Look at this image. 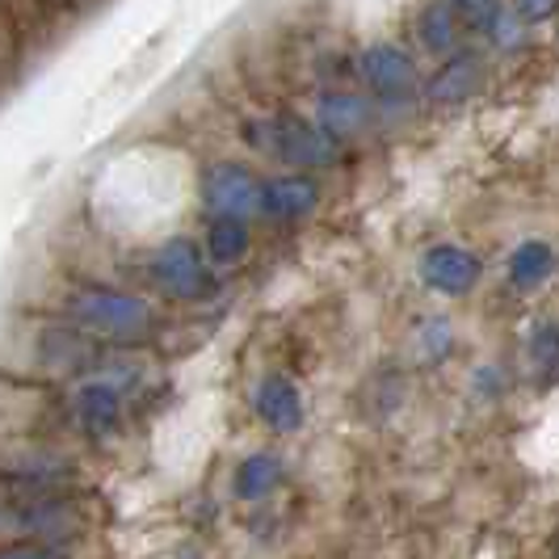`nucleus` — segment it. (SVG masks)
Segmentation results:
<instances>
[{
	"label": "nucleus",
	"mask_w": 559,
	"mask_h": 559,
	"mask_svg": "<svg viewBox=\"0 0 559 559\" xmlns=\"http://www.w3.org/2000/svg\"><path fill=\"white\" fill-rule=\"evenodd\" d=\"M22 311L34 316H59L68 324L84 329L88 336L118 345V349H147L156 345V336L165 333L160 311L152 308L143 295L122 290V286H81V282H59L51 278L29 295Z\"/></svg>",
	"instance_id": "2"
},
{
	"label": "nucleus",
	"mask_w": 559,
	"mask_h": 559,
	"mask_svg": "<svg viewBox=\"0 0 559 559\" xmlns=\"http://www.w3.org/2000/svg\"><path fill=\"white\" fill-rule=\"evenodd\" d=\"M450 349H454V329H450L447 320H425L417 333H413V354H417V362H447Z\"/></svg>",
	"instance_id": "20"
},
{
	"label": "nucleus",
	"mask_w": 559,
	"mask_h": 559,
	"mask_svg": "<svg viewBox=\"0 0 559 559\" xmlns=\"http://www.w3.org/2000/svg\"><path fill=\"white\" fill-rule=\"evenodd\" d=\"M0 433L81 442L72 413L63 404V388H56V383H22V379H0Z\"/></svg>",
	"instance_id": "4"
},
{
	"label": "nucleus",
	"mask_w": 559,
	"mask_h": 559,
	"mask_svg": "<svg viewBox=\"0 0 559 559\" xmlns=\"http://www.w3.org/2000/svg\"><path fill=\"white\" fill-rule=\"evenodd\" d=\"M320 202V186L304 177V173H290V177H274V181H261V211L274 219V224H299L308 219Z\"/></svg>",
	"instance_id": "12"
},
{
	"label": "nucleus",
	"mask_w": 559,
	"mask_h": 559,
	"mask_svg": "<svg viewBox=\"0 0 559 559\" xmlns=\"http://www.w3.org/2000/svg\"><path fill=\"white\" fill-rule=\"evenodd\" d=\"M198 194H202V206L211 211V219L215 215L249 219L252 211H261V177L240 160H215L202 168Z\"/></svg>",
	"instance_id": "8"
},
{
	"label": "nucleus",
	"mask_w": 559,
	"mask_h": 559,
	"mask_svg": "<svg viewBox=\"0 0 559 559\" xmlns=\"http://www.w3.org/2000/svg\"><path fill=\"white\" fill-rule=\"evenodd\" d=\"M479 88V59L476 56H454L429 81V102L433 106H454V102H467Z\"/></svg>",
	"instance_id": "16"
},
{
	"label": "nucleus",
	"mask_w": 559,
	"mask_h": 559,
	"mask_svg": "<svg viewBox=\"0 0 559 559\" xmlns=\"http://www.w3.org/2000/svg\"><path fill=\"white\" fill-rule=\"evenodd\" d=\"M252 408H257V417L265 420L274 433H299V429H304V420H308V408H304V392H299V383H295L290 374H282V370H270V374L257 383V392H252Z\"/></svg>",
	"instance_id": "11"
},
{
	"label": "nucleus",
	"mask_w": 559,
	"mask_h": 559,
	"mask_svg": "<svg viewBox=\"0 0 559 559\" xmlns=\"http://www.w3.org/2000/svg\"><path fill=\"white\" fill-rule=\"evenodd\" d=\"M420 43H425V51H433V56H447L454 51V43H459V13L450 9V0H433L425 13H420Z\"/></svg>",
	"instance_id": "18"
},
{
	"label": "nucleus",
	"mask_w": 559,
	"mask_h": 559,
	"mask_svg": "<svg viewBox=\"0 0 559 559\" xmlns=\"http://www.w3.org/2000/svg\"><path fill=\"white\" fill-rule=\"evenodd\" d=\"M556 274V249L547 240H526L509 252V265H504V278L513 290H526L534 295L543 282Z\"/></svg>",
	"instance_id": "14"
},
{
	"label": "nucleus",
	"mask_w": 559,
	"mask_h": 559,
	"mask_svg": "<svg viewBox=\"0 0 559 559\" xmlns=\"http://www.w3.org/2000/svg\"><path fill=\"white\" fill-rule=\"evenodd\" d=\"M13 59H17V34L9 26V17L0 13V68H9Z\"/></svg>",
	"instance_id": "25"
},
{
	"label": "nucleus",
	"mask_w": 559,
	"mask_h": 559,
	"mask_svg": "<svg viewBox=\"0 0 559 559\" xmlns=\"http://www.w3.org/2000/svg\"><path fill=\"white\" fill-rule=\"evenodd\" d=\"M110 526V501L93 484H9L0 479V547L4 543H76Z\"/></svg>",
	"instance_id": "1"
},
{
	"label": "nucleus",
	"mask_w": 559,
	"mask_h": 559,
	"mask_svg": "<svg viewBox=\"0 0 559 559\" xmlns=\"http://www.w3.org/2000/svg\"><path fill=\"white\" fill-rule=\"evenodd\" d=\"M450 9H454L459 17H467V22L479 29H488L497 17H501V4H497V0H450Z\"/></svg>",
	"instance_id": "22"
},
{
	"label": "nucleus",
	"mask_w": 559,
	"mask_h": 559,
	"mask_svg": "<svg viewBox=\"0 0 559 559\" xmlns=\"http://www.w3.org/2000/svg\"><path fill=\"white\" fill-rule=\"evenodd\" d=\"M531 366L543 374V383L556 379V366H559V333L551 320H543L538 329L531 333Z\"/></svg>",
	"instance_id": "21"
},
{
	"label": "nucleus",
	"mask_w": 559,
	"mask_h": 559,
	"mask_svg": "<svg viewBox=\"0 0 559 559\" xmlns=\"http://www.w3.org/2000/svg\"><path fill=\"white\" fill-rule=\"evenodd\" d=\"M362 81L370 84L374 97H388V102H400V97H413L417 93V63L404 56L392 43H374L362 51Z\"/></svg>",
	"instance_id": "10"
},
{
	"label": "nucleus",
	"mask_w": 559,
	"mask_h": 559,
	"mask_svg": "<svg viewBox=\"0 0 559 559\" xmlns=\"http://www.w3.org/2000/svg\"><path fill=\"white\" fill-rule=\"evenodd\" d=\"M152 286H160L165 295L181 299V304H206L215 295V282L206 274V261L190 236H173L160 249L143 261Z\"/></svg>",
	"instance_id": "6"
},
{
	"label": "nucleus",
	"mask_w": 559,
	"mask_h": 559,
	"mask_svg": "<svg viewBox=\"0 0 559 559\" xmlns=\"http://www.w3.org/2000/svg\"><path fill=\"white\" fill-rule=\"evenodd\" d=\"M252 249V236H249V224L245 219H231V215H215L211 224H206V252H211V261L215 265H240Z\"/></svg>",
	"instance_id": "15"
},
{
	"label": "nucleus",
	"mask_w": 559,
	"mask_h": 559,
	"mask_svg": "<svg viewBox=\"0 0 559 559\" xmlns=\"http://www.w3.org/2000/svg\"><path fill=\"white\" fill-rule=\"evenodd\" d=\"M68 413H72V425H76V433H81V442L88 450H102L122 438V417H127V408H122V388L114 383L110 374L84 379L81 388L72 392Z\"/></svg>",
	"instance_id": "7"
},
{
	"label": "nucleus",
	"mask_w": 559,
	"mask_h": 559,
	"mask_svg": "<svg viewBox=\"0 0 559 559\" xmlns=\"http://www.w3.org/2000/svg\"><path fill=\"white\" fill-rule=\"evenodd\" d=\"M97 538H76V543H4L0 559H97Z\"/></svg>",
	"instance_id": "19"
},
{
	"label": "nucleus",
	"mask_w": 559,
	"mask_h": 559,
	"mask_svg": "<svg viewBox=\"0 0 559 559\" xmlns=\"http://www.w3.org/2000/svg\"><path fill=\"white\" fill-rule=\"evenodd\" d=\"M245 140L252 152L290 168H333L341 160V143L324 135L316 122L299 114H270L245 127Z\"/></svg>",
	"instance_id": "5"
},
{
	"label": "nucleus",
	"mask_w": 559,
	"mask_h": 559,
	"mask_svg": "<svg viewBox=\"0 0 559 559\" xmlns=\"http://www.w3.org/2000/svg\"><path fill=\"white\" fill-rule=\"evenodd\" d=\"M472 392H476L479 400H497V395L504 392L501 366H476V370H472Z\"/></svg>",
	"instance_id": "23"
},
{
	"label": "nucleus",
	"mask_w": 559,
	"mask_h": 559,
	"mask_svg": "<svg viewBox=\"0 0 559 559\" xmlns=\"http://www.w3.org/2000/svg\"><path fill=\"white\" fill-rule=\"evenodd\" d=\"M559 0H518V13H522V22H547L551 13H556Z\"/></svg>",
	"instance_id": "24"
},
{
	"label": "nucleus",
	"mask_w": 559,
	"mask_h": 559,
	"mask_svg": "<svg viewBox=\"0 0 559 559\" xmlns=\"http://www.w3.org/2000/svg\"><path fill=\"white\" fill-rule=\"evenodd\" d=\"M282 484V459L278 454H249L236 476H231V492L240 501H265L274 488Z\"/></svg>",
	"instance_id": "17"
},
{
	"label": "nucleus",
	"mask_w": 559,
	"mask_h": 559,
	"mask_svg": "<svg viewBox=\"0 0 559 559\" xmlns=\"http://www.w3.org/2000/svg\"><path fill=\"white\" fill-rule=\"evenodd\" d=\"M316 127L324 135H333V140H349V135L370 127V106L358 93H329L316 106Z\"/></svg>",
	"instance_id": "13"
},
{
	"label": "nucleus",
	"mask_w": 559,
	"mask_h": 559,
	"mask_svg": "<svg viewBox=\"0 0 559 559\" xmlns=\"http://www.w3.org/2000/svg\"><path fill=\"white\" fill-rule=\"evenodd\" d=\"M417 274H420V282L433 290V295L463 299V295H472V290H476L479 274H484V261H479L472 249L442 240V245H433V249L420 252Z\"/></svg>",
	"instance_id": "9"
},
{
	"label": "nucleus",
	"mask_w": 559,
	"mask_h": 559,
	"mask_svg": "<svg viewBox=\"0 0 559 559\" xmlns=\"http://www.w3.org/2000/svg\"><path fill=\"white\" fill-rule=\"evenodd\" d=\"M88 459H93V450L81 442L0 433V479H9V484H56V488L93 484Z\"/></svg>",
	"instance_id": "3"
}]
</instances>
